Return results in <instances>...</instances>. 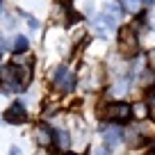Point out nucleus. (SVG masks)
I'll list each match as a JSON object with an SVG mask.
<instances>
[{
  "mask_svg": "<svg viewBox=\"0 0 155 155\" xmlns=\"http://www.w3.org/2000/svg\"><path fill=\"white\" fill-rule=\"evenodd\" d=\"M32 66H21V64H7L0 68V82L7 91H23L30 84Z\"/></svg>",
  "mask_w": 155,
  "mask_h": 155,
  "instance_id": "obj_1",
  "label": "nucleus"
},
{
  "mask_svg": "<svg viewBox=\"0 0 155 155\" xmlns=\"http://www.w3.org/2000/svg\"><path fill=\"white\" fill-rule=\"evenodd\" d=\"M119 48H121L123 55H128V57H132V55L137 53V48H139V44H137V32L135 28H121V32H119Z\"/></svg>",
  "mask_w": 155,
  "mask_h": 155,
  "instance_id": "obj_2",
  "label": "nucleus"
},
{
  "mask_svg": "<svg viewBox=\"0 0 155 155\" xmlns=\"http://www.w3.org/2000/svg\"><path fill=\"white\" fill-rule=\"evenodd\" d=\"M53 84H55L57 91L68 94L73 87H75V75H73L66 66H57L55 68V75H53Z\"/></svg>",
  "mask_w": 155,
  "mask_h": 155,
  "instance_id": "obj_3",
  "label": "nucleus"
},
{
  "mask_svg": "<svg viewBox=\"0 0 155 155\" xmlns=\"http://www.w3.org/2000/svg\"><path fill=\"white\" fill-rule=\"evenodd\" d=\"M130 116H132V107L126 105V103H112V105L105 107V119H110L114 123H123Z\"/></svg>",
  "mask_w": 155,
  "mask_h": 155,
  "instance_id": "obj_4",
  "label": "nucleus"
},
{
  "mask_svg": "<svg viewBox=\"0 0 155 155\" xmlns=\"http://www.w3.org/2000/svg\"><path fill=\"white\" fill-rule=\"evenodd\" d=\"M101 14H103V18H105L112 28H116V25L121 23V7L116 5L114 0H107L105 5H103V12H101Z\"/></svg>",
  "mask_w": 155,
  "mask_h": 155,
  "instance_id": "obj_5",
  "label": "nucleus"
},
{
  "mask_svg": "<svg viewBox=\"0 0 155 155\" xmlns=\"http://www.w3.org/2000/svg\"><path fill=\"white\" fill-rule=\"evenodd\" d=\"M25 119H28V114H25V105L21 101H16L12 107H7V112H5L7 123H25Z\"/></svg>",
  "mask_w": 155,
  "mask_h": 155,
  "instance_id": "obj_6",
  "label": "nucleus"
},
{
  "mask_svg": "<svg viewBox=\"0 0 155 155\" xmlns=\"http://www.w3.org/2000/svg\"><path fill=\"white\" fill-rule=\"evenodd\" d=\"M103 139H105V146L107 148H112V146H116V144H121V139H123V132H121V128L116 126H107L105 130H103Z\"/></svg>",
  "mask_w": 155,
  "mask_h": 155,
  "instance_id": "obj_7",
  "label": "nucleus"
},
{
  "mask_svg": "<svg viewBox=\"0 0 155 155\" xmlns=\"http://www.w3.org/2000/svg\"><path fill=\"white\" fill-rule=\"evenodd\" d=\"M53 137H55V146H57L62 153H66V150L71 148V137H68L66 130H55Z\"/></svg>",
  "mask_w": 155,
  "mask_h": 155,
  "instance_id": "obj_8",
  "label": "nucleus"
},
{
  "mask_svg": "<svg viewBox=\"0 0 155 155\" xmlns=\"http://www.w3.org/2000/svg\"><path fill=\"white\" fill-rule=\"evenodd\" d=\"M94 28H96L98 37H103V39H105V37H110V32L114 30V28H112V25L107 23L105 18H103V14H98L96 18H94Z\"/></svg>",
  "mask_w": 155,
  "mask_h": 155,
  "instance_id": "obj_9",
  "label": "nucleus"
},
{
  "mask_svg": "<svg viewBox=\"0 0 155 155\" xmlns=\"http://www.w3.org/2000/svg\"><path fill=\"white\" fill-rule=\"evenodd\" d=\"M55 137H53V132H50V128L48 126H39L37 128V141L41 146H50V141H53Z\"/></svg>",
  "mask_w": 155,
  "mask_h": 155,
  "instance_id": "obj_10",
  "label": "nucleus"
},
{
  "mask_svg": "<svg viewBox=\"0 0 155 155\" xmlns=\"http://www.w3.org/2000/svg\"><path fill=\"white\" fill-rule=\"evenodd\" d=\"M28 48H30L28 37H16V41H14V46H12V50H14V53H25Z\"/></svg>",
  "mask_w": 155,
  "mask_h": 155,
  "instance_id": "obj_11",
  "label": "nucleus"
},
{
  "mask_svg": "<svg viewBox=\"0 0 155 155\" xmlns=\"http://www.w3.org/2000/svg\"><path fill=\"white\" fill-rule=\"evenodd\" d=\"M123 5V9H128V12H137L139 9V0H119Z\"/></svg>",
  "mask_w": 155,
  "mask_h": 155,
  "instance_id": "obj_12",
  "label": "nucleus"
},
{
  "mask_svg": "<svg viewBox=\"0 0 155 155\" xmlns=\"http://www.w3.org/2000/svg\"><path fill=\"white\" fill-rule=\"evenodd\" d=\"M126 89H128V80L123 78L121 82H119V87H114V94H119V96H121V94H126Z\"/></svg>",
  "mask_w": 155,
  "mask_h": 155,
  "instance_id": "obj_13",
  "label": "nucleus"
},
{
  "mask_svg": "<svg viewBox=\"0 0 155 155\" xmlns=\"http://www.w3.org/2000/svg\"><path fill=\"white\" fill-rule=\"evenodd\" d=\"M91 155H110V148L107 146H98V148H94Z\"/></svg>",
  "mask_w": 155,
  "mask_h": 155,
  "instance_id": "obj_14",
  "label": "nucleus"
},
{
  "mask_svg": "<svg viewBox=\"0 0 155 155\" xmlns=\"http://www.w3.org/2000/svg\"><path fill=\"white\" fill-rule=\"evenodd\" d=\"M25 18H28V23H30V28H32V30H37V28H39L37 18H32V16H30V14H25Z\"/></svg>",
  "mask_w": 155,
  "mask_h": 155,
  "instance_id": "obj_15",
  "label": "nucleus"
},
{
  "mask_svg": "<svg viewBox=\"0 0 155 155\" xmlns=\"http://www.w3.org/2000/svg\"><path fill=\"white\" fill-rule=\"evenodd\" d=\"M135 112L139 114V119H144V116H146V105H137V107H135Z\"/></svg>",
  "mask_w": 155,
  "mask_h": 155,
  "instance_id": "obj_16",
  "label": "nucleus"
},
{
  "mask_svg": "<svg viewBox=\"0 0 155 155\" xmlns=\"http://www.w3.org/2000/svg\"><path fill=\"white\" fill-rule=\"evenodd\" d=\"M148 23H150V28L155 30V14H150V16H148Z\"/></svg>",
  "mask_w": 155,
  "mask_h": 155,
  "instance_id": "obj_17",
  "label": "nucleus"
},
{
  "mask_svg": "<svg viewBox=\"0 0 155 155\" xmlns=\"http://www.w3.org/2000/svg\"><path fill=\"white\" fill-rule=\"evenodd\" d=\"M9 155H21V150H18V148H16V146H14V148L9 150Z\"/></svg>",
  "mask_w": 155,
  "mask_h": 155,
  "instance_id": "obj_18",
  "label": "nucleus"
},
{
  "mask_svg": "<svg viewBox=\"0 0 155 155\" xmlns=\"http://www.w3.org/2000/svg\"><path fill=\"white\" fill-rule=\"evenodd\" d=\"M5 50V41H2V37H0V53Z\"/></svg>",
  "mask_w": 155,
  "mask_h": 155,
  "instance_id": "obj_19",
  "label": "nucleus"
},
{
  "mask_svg": "<svg viewBox=\"0 0 155 155\" xmlns=\"http://www.w3.org/2000/svg\"><path fill=\"white\" fill-rule=\"evenodd\" d=\"M144 2H150V0H144Z\"/></svg>",
  "mask_w": 155,
  "mask_h": 155,
  "instance_id": "obj_20",
  "label": "nucleus"
}]
</instances>
